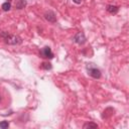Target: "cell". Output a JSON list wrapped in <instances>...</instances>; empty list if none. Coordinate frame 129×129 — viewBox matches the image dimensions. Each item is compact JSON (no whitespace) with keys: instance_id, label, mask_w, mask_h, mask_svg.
<instances>
[{"instance_id":"obj_1","label":"cell","mask_w":129,"mask_h":129,"mask_svg":"<svg viewBox=\"0 0 129 129\" xmlns=\"http://www.w3.org/2000/svg\"><path fill=\"white\" fill-rule=\"evenodd\" d=\"M1 37L4 39L5 43L7 44H11V45H15V44H19L21 43V38L18 36V35H13V34H10L6 31H3L1 32Z\"/></svg>"},{"instance_id":"obj_2","label":"cell","mask_w":129,"mask_h":129,"mask_svg":"<svg viewBox=\"0 0 129 129\" xmlns=\"http://www.w3.org/2000/svg\"><path fill=\"white\" fill-rule=\"evenodd\" d=\"M86 36L83 32H78L75 36H74V42H76L77 44H84L86 42Z\"/></svg>"},{"instance_id":"obj_3","label":"cell","mask_w":129,"mask_h":129,"mask_svg":"<svg viewBox=\"0 0 129 129\" xmlns=\"http://www.w3.org/2000/svg\"><path fill=\"white\" fill-rule=\"evenodd\" d=\"M88 74H89V76H91V77L94 78V79H99V78L101 77V72H100V70H98V69L95 68V67H92V68H89V67H88Z\"/></svg>"},{"instance_id":"obj_4","label":"cell","mask_w":129,"mask_h":129,"mask_svg":"<svg viewBox=\"0 0 129 129\" xmlns=\"http://www.w3.org/2000/svg\"><path fill=\"white\" fill-rule=\"evenodd\" d=\"M44 18L48 21V22H55L56 21V15L53 11L48 10L44 13Z\"/></svg>"},{"instance_id":"obj_5","label":"cell","mask_w":129,"mask_h":129,"mask_svg":"<svg viewBox=\"0 0 129 129\" xmlns=\"http://www.w3.org/2000/svg\"><path fill=\"white\" fill-rule=\"evenodd\" d=\"M40 53H41V55L43 57H46V58H52L53 57V53L51 52V49H50L49 46H44L41 49Z\"/></svg>"},{"instance_id":"obj_6","label":"cell","mask_w":129,"mask_h":129,"mask_svg":"<svg viewBox=\"0 0 129 129\" xmlns=\"http://www.w3.org/2000/svg\"><path fill=\"white\" fill-rule=\"evenodd\" d=\"M106 9H107V11H108L109 13H111V14H116V13L118 12V10H119V8H118L117 6H115V5H108Z\"/></svg>"},{"instance_id":"obj_7","label":"cell","mask_w":129,"mask_h":129,"mask_svg":"<svg viewBox=\"0 0 129 129\" xmlns=\"http://www.w3.org/2000/svg\"><path fill=\"white\" fill-rule=\"evenodd\" d=\"M15 6H16L17 9H22V8H24L26 6V1L25 0H18L16 2V5Z\"/></svg>"},{"instance_id":"obj_8","label":"cell","mask_w":129,"mask_h":129,"mask_svg":"<svg viewBox=\"0 0 129 129\" xmlns=\"http://www.w3.org/2000/svg\"><path fill=\"white\" fill-rule=\"evenodd\" d=\"M83 128L84 129H87V128H98V124L93 123V122H88L83 126Z\"/></svg>"},{"instance_id":"obj_9","label":"cell","mask_w":129,"mask_h":129,"mask_svg":"<svg viewBox=\"0 0 129 129\" xmlns=\"http://www.w3.org/2000/svg\"><path fill=\"white\" fill-rule=\"evenodd\" d=\"M10 8H11V4H10L9 1L4 2V3L2 4V9H3L4 11H8V10H10Z\"/></svg>"},{"instance_id":"obj_10","label":"cell","mask_w":129,"mask_h":129,"mask_svg":"<svg viewBox=\"0 0 129 129\" xmlns=\"http://www.w3.org/2000/svg\"><path fill=\"white\" fill-rule=\"evenodd\" d=\"M9 127V122L8 121H1L0 122V128L2 129H6Z\"/></svg>"},{"instance_id":"obj_11","label":"cell","mask_w":129,"mask_h":129,"mask_svg":"<svg viewBox=\"0 0 129 129\" xmlns=\"http://www.w3.org/2000/svg\"><path fill=\"white\" fill-rule=\"evenodd\" d=\"M41 68L47 71V70H50V69H51V64H50L49 62H42V63H41Z\"/></svg>"},{"instance_id":"obj_12","label":"cell","mask_w":129,"mask_h":129,"mask_svg":"<svg viewBox=\"0 0 129 129\" xmlns=\"http://www.w3.org/2000/svg\"><path fill=\"white\" fill-rule=\"evenodd\" d=\"M73 1H74V2H75V3H77V4H81V3H82V1H83V0H73Z\"/></svg>"},{"instance_id":"obj_13","label":"cell","mask_w":129,"mask_h":129,"mask_svg":"<svg viewBox=\"0 0 129 129\" xmlns=\"http://www.w3.org/2000/svg\"><path fill=\"white\" fill-rule=\"evenodd\" d=\"M0 102H1V96H0Z\"/></svg>"}]
</instances>
